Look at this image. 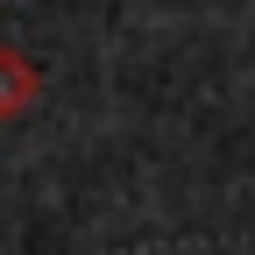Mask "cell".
<instances>
[{"label": "cell", "instance_id": "1", "mask_svg": "<svg viewBox=\"0 0 255 255\" xmlns=\"http://www.w3.org/2000/svg\"><path fill=\"white\" fill-rule=\"evenodd\" d=\"M36 100H43V71H36L14 43H0V121H21Z\"/></svg>", "mask_w": 255, "mask_h": 255}]
</instances>
